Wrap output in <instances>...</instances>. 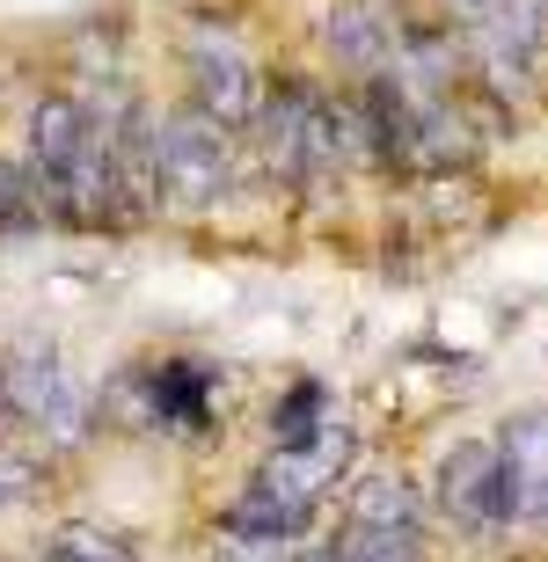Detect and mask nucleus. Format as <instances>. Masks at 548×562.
<instances>
[{
	"label": "nucleus",
	"mask_w": 548,
	"mask_h": 562,
	"mask_svg": "<svg viewBox=\"0 0 548 562\" xmlns=\"http://www.w3.org/2000/svg\"><path fill=\"white\" fill-rule=\"evenodd\" d=\"M147 380H154V431H176V438L212 431L220 366H205V358H169V366H147Z\"/></svg>",
	"instance_id": "8"
},
{
	"label": "nucleus",
	"mask_w": 548,
	"mask_h": 562,
	"mask_svg": "<svg viewBox=\"0 0 548 562\" xmlns=\"http://www.w3.org/2000/svg\"><path fill=\"white\" fill-rule=\"evenodd\" d=\"M344 526H388V533H424V497L410 475H388V468H373V475H359L351 490H344Z\"/></svg>",
	"instance_id": "10"
},
{
	"label": "nucleus",
	"mask_w": 548,
	"mask_h": 562,
	"mask_svg": "<svg viewBox=\"0 0 548 562\" xmlns=\"http://www.w3.org/2000/svg\"><path fill=\"white\" fill-rule=\"evenodd\" d=\"M183 66H190V103H205L220 125L249 132L256 110H264V74H256V59L242 52V37H234L227 22H190L183 37Z\"/></svg>",
	"instance_id": "3"
},
{
	"label": "nucleus",
	"mask_w": 548,
	"mask_h": 562,
	"mask_svg": "<svg viewBox=\"0 0 548 562\" xmlns=\"http://www.w3.org/2000/svg\"><path fill=\"white\" fill-rule=\"evenodd\" d=\"M344 562H424V533H388V526H344Z\"/></svg>",
	"instance_id": "13"
},
{
	"label": "nucleus",
	"mask_w": 548,
	"mask_h": 562,
	"mask_svg": "<svg viewBox=\"0 0 548 562\" xmlns=\"http://www.w3.org/2000/svg\"><path fill=\"white\" fill-rule=\"evenodd\" d=\"M0 395H8V409H15V424H30V431H44L52 446H81L88 438V395L66 380L59 351L52 344H30V351H8L0 358Z\"/></svg>",
	"instance_id": "4"
},
{
	"label": "nucleus",
	"mask_w": 548,
	"mask_h": 562,
	"mask_svg": "<svg viewBox=\"0 0 548 562\" xmlns=\"http://www.w3.org/2000/svg\"><path fill=\"white\" fill-rule=\"evenodd\" d=\"M402 0H329L322 15V52L344 66V74H380L395 59V37H402Z\"/></svg>",
	"instance_id": "5"
},
{
	"label": "nucleus",
	"mask_w": 548,
	"mask_h": 562,
	"mask_svg": "<svg viewBox=\"0 0 548 562\" xmlns=\"http://www.w3.org/2000/svg\"><path fill=\"white\" fill-rule=\"evenodd\" d=\"M234 139L242 132L220 125L205 103H183L161 117V198L176 212H205L234 190Z\"/></svg>",
	"instance_id": "1"
},
{
	"label": "nucleus",
	"mask_w": 548,
	"mask_h": 562,
	"mask_svg": "<svg viewBox=\"0 0 548 562\" xmlns=\"http://www.w3.org/2000/svg\"><path fill=\"white\" fill-rule=\"evenodd\" d=\"M432 504H439V519H454L461 533H505L519 526L505 497V460H497V438H454L432 468Z\"/></svg>",
	"instance_id": "2"
},
{
	"label": "nucleus",
	"mask_w": 548,
	"mask_h": 562,
	"mask_svg": "<svg viewBox=\"0 0 548 562\" xmlns=\"http://www.w3.org/2000/svg\"><path fill=\"white\" fill-rule=\"evenodd\" d=\"M88 132H96V110H88L81 95H44V103L30 110V176H37V183L66 176L74 154L88 146Z\"/></svg>",
	"instance_id": "9"
},
{
	"label": "nucleus",
	"mask_w": 548,
	"mask_h": 562,
	"mask_svg": "<svg viewBox=\"0 0 548 562\" xmlns=\"http://www.w3.org/2000/svg\"><path fill=\"white\" fill-rule=\"evenodd\" d=\"M322 88L307 81V74H278V81H264V110H256V146H264V161H271V176H286L293 183L300 168V139H307V117H315Z\"/></svg>",
	"instance_id": "7"
},
{
	"label": "nucleus",
	"mask_w": 548,
	"mask_h": 562,
	"mask_svg": "<svg viewBox=\"0 0 548 562\" xmlns=\"http://www.w3.org/2000/svg\"><path fill=\"white\" fill-rule=\"evenodd\" d=\"M286 562H344V548H300V555H286Z\"/></svg>",
	"instance_id": "15"
},
{
	"label": "nucleus",
	"mask_w": 548,
	"mask_h": 562,
	"mask_svg": "<svg viewBox=\"0 0 548 562\" xmlns=\"http://www.w3.org/2000/svg\"><path fill=\"white\" fill-rule=\"evenodd\" d=\"M322 431H329V387L322 380H293L271 402V453H315Z\"/></svg>",
	"instance_id": "11"
},
{
	"label": "nucleus",
	"mask_w": 548,
	"mask_h": 562,
	"mask_svg": "<svg viewBox=\"0 0 548 562\" xmlns=\"http://www.w3.org/2000/svg\"><path fill=\"white\" fill-rule=\"evenodd\" d=\"M52 562H139V548L118 533V526H96V519H66L52 526V541H44Z\"/></svg>",
	"instance_id": "12"
},
{
	"label": "nucleus",
	"mask_w": 548,
	"mask_h": 562,
	"mask_svg": "<svg viewBox=\"0 0 548 562\" xmlns=\"http://www.w3.org/2000/svg\"><path fill=\"white\" fill-rule=\"evenodd\" d=\"M22 220H37V190H30V168L0 161V234L22 227Z\"/></svg>",
	"instance_id": "14"
},
{
	"label": "nucleus",
	"mask_w": 548,
	"mask_h": 562,
	"mask_svg": "<svg viewBox=\"0 0 548 562\" xmlns=\"http://www.w3.org/2000/svg\"><path fill=\"white\" fill-rule=\"evenodd\" d=\"M497 460H505V497L519 526H548V402L512 409L497 424Z\"/></svg>",
	"instance_id": "6"
}]
</instances>
